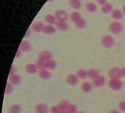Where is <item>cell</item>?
Wrapping results in <instances>:
<instances>
[{
    "instance_id": "1",
    "label": "cell",
    "mask_w": 125,
    "mask_h": 113,
    "mask_svg": "<svg viewBox=\"0 0 125 113\" xmlns=\"http://www.w3.org/2000/svg\"><path fill=\"white\" fill-rule=\"evenodd\" d=\"M123 25L119 21H113L109 24V30L112 34L118 35L123 31Z\"/></svg>"
},
{
    "instance_id": "2",
    "label": "cell",
    "mask_w": 125,
    "mask_h": 113,
    "mask_svg": "<svg viewBox=\"0 0 125 113\" xmlns=\"http://www.w3.org/2000/svg\"><path fill=\"white\" fill-rule=\"evenodd\" d=\"M101 44L105 48H111L115 44V39L109 35H106L102 37Z\"/></svg>"
},
{
    "instance_id": "3",
    "label": "cell",
    "mask_w": 125,
    "mask_h": 113,
    "mask_svg": "<svg viewBox=\"0 0 125 113\" xmlns=\"http://www.w3.org/2000/svg\"><path fill=\"white\" fill-rule=\"evenodd\" d=\"M108 75L110 78V79H119L121 77V69L118 67H112L109 70L108 72Z\"/></svg>"
},
{
    "instance_id": "4",
    "label": "cell",
    "mask_w": 125,
    "mask_h": 113,
    "mask_svg": "<svg viewBox=\"0 0 125 113\" xmlns=\"http://www.w3.org/2000/svg\"><path fill=\"white\" fill-rule=\"evenodd\" d=\"M108 85L113 90H119L122 87V82L118 79H110L108 82Z\"/></svg>"
},
{
    "instance_id": "5",
    "label": "cell",
    "mask_w": 125,
    "mask_h": 113,
    "mask_svg": "<svg viewBox=\"0 0 125 113\" xmlns=\"http://www.w3.org/2000/svg\"><path fill=\"white\" fill-rule=\"evenodd\" d=\"M54 15L56 18V20H59V21H66V20L68 17L67 13L64 10H62V9H59L58 11H56Z\"/></svg>"
},
{
    "instance_id": "6",
    "label": "cell",
    "mask_w": 125,
    "mask_h": 113,
    "mask_svg": "<svg viewBox=\"0 0 125 113\" xmlns=\"http://www.w3.org/2000/svg\"><path fill=\"white\" fill-rule=\"evenodd\" d=\"M51 59H52V54L49 51H47V50L42 51L38 54V60L47 62V61H48V60H50Z\"/></svg>"
},
{
    "instance_id": "7",
    "label": "cell",
    "mask_w": 125,
    "mask_h": 113,
    "mask_svg": "<svg viewBox=\"0 0 125 113\" xmlns=\"http://www.w3.org/2000/svg\"><path fill=\"white\" fill-rule=\"evenodd\" d=\"M55 27H56V29H58L60 31L64 32L69 29V25L67 24V23L66 21L57 20L55 23Z\"/></svg>"
},
{
    "instance_id": "8",
    "label": "cell",
    "mask_w": 125,
    "mask_h": 113,
    "mask_svg": "<svg viewBox=\"0 0 125 113\" xmlns=\"http://www.w3.org/2000/svg\"><path fill=\"white\" fill-rule=\"evenodd\" d=\"M44 26L45 25L43 24V22H41V21H35V22H34L32 24L31 29L35 32H43Z\"/></svg>"
},
{
    "instance_id": "9",
    "label": "cell",
    "mask_w": 125,
    "mask_h": 113,
    "mask_svg": "<svg viewBox=\"0 0 125 113\" xmlns=\"http://www.w3.org/2000/svg\"><path fill=\"white\" fill-rule=\"evenodd\" d=\"M105 83H106V78H105V77L100 75L97 78H95L94 80H93L92 85L96 87H100L103 86Z\"/></svg>"
},
{
    "instance_id": "10",
    "label": "cell",
    "mask_w": 125,
    "mask_h": 113,
    "mask_svg": "<svg viewBox=\"0 0 125 113\" xmlns=\"http://www.w3.org/2000/svg\"><path fill=\"white\" fill-rule=\"evenodd\" d=\"M66 82L68 85H76L78 83V78L76 76V75L74 74H70L68 75L67 78H66Z\"/></svg>"
},
{
    "instance_id": "11",
    "label": "cell",
    "mask_w": 125,
    "mask_h": 113,
    "mask_svg": "<svg viewBox=\"0 0 125 113\" xmlns=\"http://www.w3.org/2000/svg\"><path fill=\"white\" fill-rule=\"evenodd\" d=\"M31 44L28 41H22L20 45V49L22 51H24V52H29L31 50Z\"/></svg>"
},
{
    "instance_id": "12",
    "label": "cell",
    "mask_w": 125,
    "mask_h": 113,
    "mask_svg": "<svg viewBox=\"0 0 125 113\" xmlns=\"http://www.w3.org/2000/svg\"><path fill=\"white\" fill-rule=\"evenodd\" d=\"M21 82V78L20 76H19L18 75H10L9 78V83H10L13 86H16L18 85Z\"/></svg>"
},
{
    "instance_id": "13",
    "label": "cell",
    "mask_w": 125,
    "mask_h": 113,
    "mask_svg": "<svg viewBox=\"0 0 125 113\" xmlns=\"http://www.w3.org/2000/svg\"><path fill=\"white\" fill-rule=\"evenodd\" d=\"M25 71L29 74H35L38 71V68L35 64L29 63L25 66Z\"/></svg>"
},
{
    "instance_id": "14",
    "label": "cell",
    "mask_w": 125,
    "mask_h": 113,
    "mask_svg": "<svg viewBox=\"0 0 125 113\" xmlns=\"http://www.w3.org/2000/svg\"><path fill=\"white\" fill-rule=\"evenodd\" d=\"M44 20L45 22L47 23L48 25H53V24H55L56 23V18L55 17L54 14H48L45 16L44 17Z\"/></svg>"
},
{
    "instance_id": "15",
    "label": "cell",
    "mask_w": 125,
    "mask_h": 113,
    "mask_svg": "<svg viewBox=\"0 0 125 113\" xmlns=\"http://www.w3.org/2000/svg\"><path fill=\"white\" fill-rule=\"evenodd\" d=\"M85 8L88 11V12H91V13L95 12V11H97V5L94 2H87L85 5Z\"/></svg>"
},
{
    "instance_id": "16",
    "label": "cell",
    "mask_w": 125,
    "mask_h": 113,
    "mask_svg": "<svg viewBox=\"0 0 125 113\" xmlns=\"http://www.w3.org/2000/svg\"><path fill=\"white\" fill-rule=\"evenodd\" d=\"M43 32L46 35H52L53 33L55 32V27L52 25H45L43 29Z\"/></svg>"
},
{
    "instance_id": "17",
    "label": "cell",
    "mask_w": 125,
    "mask_h": 113,
    "mask_svg": "<svg viewBox=\"0 0 125 113\" xmlns=\"http://www.w3.org/2000/svg\"><path fill=\"white\" fill-rule=\"evenodd\" d=\"M38 75L42 79H48L51 76V73L47 69H43L38 70Z\"/></svg>"
},
{
    "instance_id": "18",
    "label": "cell",
    "mask_w": 125,
    "mask_h": 113,
    "mask_svg": "<svg viewBox=\"0 0 125 113\" xmlns=\"http://www.w3.org/2000/svg\"><path fill=\"white\" fill-rule=\"evenodd\" d=\"M35 112L36 113H47L48 107L44 103H39L35 106Z\"/></svg>"
},
{
    "instance_id": "19",
    "label": "cell",
    "mask_w": 125,
    "mask_h": 113,
    "mask_svg": "<svg viewBox=\"0 0 125 113\" xmlns=\"http://www.w3.org/2000/svg\"><path fill=\"white\" fill-rule=\"evenodd\" d=\"M87 74H88V77L91 79H92V80H94L95 78H97L98 76H100L99 71L95 69H91V70H88Z\"/></svg>"
},
{
    "instance_id": "20",
    "label": "cell",
    "mask_w": 125,
    "mask_h": 113,
    "mask_svg": "<svg viewBox=\"0 0 125 113\" xmlns=\"http://www.w3.org/2000/svg\"><path fill=\"white\" fill-rule=\"evenodd\" d=\"M81 88L84 93H90L92 90V85L88 82H83Z\"/></svg>"
},
{
    "instance_id": "21",
    "label": "cell",
    "mask_w": 125,
    "mask_h": 113,
    "mask_svg": "<svg viewBox=\"0 0 125 113\" xmlns=\"http://www.w3.org/2000/svg\"><path fill=\"white\" fill-rule=\"evenodd\" d=\"M112 17L115 20H120L123 17V13L119 9H113L111 13Z\"/></svg>"
},
{
    "instance_id": "22",
    "label": "cell",
    "mask_w": 125,
    "mask_h": 113,
    "mask_svg": "<svg viewBox=\"0 0 125 113\" xmlns=\"http://www.w3.org/2000/svg\"><path fill=\"white\" fill-rule=\"evenodd\" d=\"M112 4L107 2L106 4H105L104 5L101 6V11L104 14H109V13H112Z\"/></svg>"
},
{
    "instance_id": "23",
    "label": "cell",
    "mask_w": 125,
    "mask_h": 113,
    "mask_svg": "<svg viewBox=\"0 0 125 113\" xmlns=\"http://www.w3.org/2000/svg\"><path fill=\"white\" fill-rule=\"evenodd\" d=\"M71 104L68 103L67 101H66V100H62V101H60L59 103V104L57 105V106L59 107V110H60V112L61 111H65V110H67V109H68V107H69V106H70Z\"/></svg>"
},
{
    "instance_id": "24",
    "label": "cell",
    "mask_w": 125,
    "mask_h": 113,
    "mask_svg": "<svg viewBox=\"0 0 125 113\" xmlns=\"http://www.w3.org/2000/svg\"><path fill=\"white\" fill-rule=\"evenodd\" d=\"M21 112V106L17 104L11 105L8 108V113H20Z\"/></svg>"
},
{
    "instance_id": "25",
    "label": "cell",
    "mask_w": 125,
    "mask_h": 113,
    "mask_svg": "<svg viewBox=\"0 0 125 113\" xmlns=\"http://www.w3.org/2000/svg\"><path fill=\"white\" fill-rule=\"evenodd\" d=\"M75 24V26L76 27H77L78 29H83L86 27V24H87V22L85 19L83 18H80L79 20H77L76 22L74 23Z\"/></svg>"
},
{
    "instance_id": "26",
    "label": "cell",
    "mask_w": 125,
    "mask_h": 113,
    "mask_svg": "<svg viewBox=\"0 0 125 113\" xmlns=\"http://www.w3.org/2000/svg\"><path fill=\"white\" fill-rule=\"evenodd\" d=\"M69 4L73 8L76 9V10L81 8L82 7V2L79 1V0H71L69 2Z\"/></svg>"
},
{
    "instance_id": "27",
    "label": "cell",
    "mask_w": 125,
    "mask_h": 113,
    "mask_svg": "<svg viewBox=\"0 0 125 113\" xmlns=\"http://www.w3.org/2000/svg\"><path fill=\"white\" fill-rule=\"evenodd\" d=\"M69 17H70V19L75 23L81 18V14H79L78 11H73V12L71 13Z\"/></svg>"
},
{
    "instance_id": "28",
    "label": "cell",
    "mask_w": 125,
    "mask_h": 113,
    "mask_svg": "<svg viewBox=\"0 0 125 113\" xmlns=\"http://www.w3.org/2000/svg\"><path fill=\"white\" fill-rule=\"evenodd\" d=\"M56 67V62L53 60H50L46 63V69L48 70H53Z\"/></svg>"
},
{
    "instance_id": "29",
    "label": "cell",
    "mask_w": 125,
    "mask_h": 113,
    "mask_svg": "<svg viewBox=\"0 0 125 113\" xmlns=\"http://www.w3.org/2000/svg\"><path fill=\"white\" fill-rule=\"evenodd\" d=\"M76 75L78 78H80V79H85V78L88 77L87 71H85V70H79L76 72Z\"/></svg>"
},
{
    "instance_id": "30",
    "label": "cell",
    "mask_w": 125,
    "mask_h": 113,
    "mask_svg": "<svg viewBox=\"0 0 125 113\" xmlns=\"http://www.w3.org/2000/svg\"><path fill=\"white\" fill-rule=\"evenodd\" d=\"M46 63L45 61H43V60H38L35 65L37 66L38 69L40 70H43V69H46Z\"/></svg>"
},
{
    "instance_id": "31",
    "label": "cell",
    "mask_w": 125,
    "mask_h": 113,
    "mask_svg": "<svg viewBox=\"0 0 125 113\" xmlns=\"http://www.w3.org/2000/svg\"><path fill=\"white\" fill-rule=\"evenodd\" d=\"M13 91V85L10 83H7L5 85V94H9L11 92Z\"/></svg>"
},
{
    "instance_id": "32",
    "label": "cell",
    "mask_w": 125,
    "mask_h": 113,
    "mask_svg": "<svg viewBox=\"0 0 125 113\" xmlns=\"http://www.w3.org/2000/svg\"><path fill=\"white\" fill-rule=\"evenodd\" d=\"M68 113H77V108L75 105L71 104L67 109Z\"/></svg>"
},
{
    "instance_id": "33",
    "label": "cell",
    "mask_w": 125,
    "mask_h": 113,
    "mask_svg": "<svg viewBox=\"0 0 125 113\" xmlns=\"http://www.w3.org/2000/svg\"><path fill=\"white\" fill-rule=\"evenodd\" d=\"M50 113H60V110L57 106H52L50 108Z\"/></svg>"
},
{
    "instance_id": "34",
    "label": "cell",
    "mask_w": 125,
    "mask_h": 113,
    "mask_svg": "<svg viewBox=\"0 0 125 113\" xmlns=\"http://www.w3.org/2000/svg\"><path fill=\"white\" fill-rule=\"evenodd\" d=\"M118 109L122 112H125V101L120 102L118 103Z\"/></svg>"
},
{
    "instance_id": "35",
    "label": "cell",
    "mask_w": 125,
    "mask_h": 113,
    "mask_svg": "<svg viewBox=\"0 0 125 113\" xmlns=\"http://www.w3.org/2000/svg\"><path fill=\"white\" fill-rule=\"evenodd\" d=\"M15 72H16V67L13 65V66H10V72H9V73H10V75H14L15 74Z\"/></svg>"
},
{
    "instance_id": "36",
    "label": "cell",
    "mask_w": 125,
    "mask_h": 113,
    "mask_svg": "<svg viewBox=\"0 0 125 113\" xmlns=\"http://www.w3.org/2000/svg\"><path fill=\"white\" fill-rule=\"evenodd\" d=\"M97 3H98L99 5H100L101 6H103V5H104L105 4L107 3V1H106V0H98V1H97Z\"/></svg>"
},
{
    "instance_id": "37",
    "label": "cell",
    "mask_w": 125,
    "mask_h": 113,
    "mask_svg": "<svg viewBox=\"0 0 125 113\" xmlns=\"http://www.w3.org/2000/svg\"><path fill=\"white\" fill-rule=\"evenodd\" d=\"M31 35V31L30 30V29H28L26 32V33H25V37H29Z\"/></svg>"
},
{
    "instance_id": "38",
    "label": "cell",
    "mask_w": 125,
    "mask_h": 113,
    "mask_svg": "<svg viewBox=\"0 0 125 113\" xmlns=\"http://www.w3.org/2000/svg\"><path fill=\"white\" fill-rule=\"evenodd\" d=\"M21 52H22V51L19 48L17 51V52H16V55H15V56H16V57H20V56H21Z\"/></svg>"
},
{
    "instance_id": "39",
    "label": "cell",
    "mask_w": 125,
    "mask_h": 113,
    "mask_svg": "<svg viewBox=\"0 0 125 113\" xmlns=\"http://www.w3.org/2000/svg\"><path fill=\"white\" fill-rule=\"evenodd\" d=\"M121 77L125 78V66L123 67L122 69L121 70Z\"/></svg>"
},
{
    "instance_id": "40",
    "label": "cell",
    "mask_w": 125,
    "mask_h": 113,
    "mask_svg": "<svg viewBox=\"0 0 125 113\" xmlns=\"http://www.w3.org/2000/svg\"><path fill=\"white\" fill-rule=\"evenodd\" d=\"M109 113H120V112L118 110H116V109H112V110L109 111Z\"/></svg>"
},
{
    "instance_id": "41",
    "label": "cell",
    "mask_w": 125,
    "mask_h": 113,
    "mask_svg": "<svg viewBox=\"0 0 125 113\" xmlns=\"http://www.w3.org/2000/svg\"><path fill=\"white\" fill-rule=\"evenodd\" d=\"M122 13L125 14V4H124V5H123V7H122Z\"/></svg>"
},
{
    "instance_id": "42",
    "label": "cell",
    "mask_w": 125,
    "mask_h": 113,
    "mask_svg": "<svg viewBox=\"0 0 125 113\" xmlns=\"http://www.w3.org/2000/svg\"><path fill=\"white\" fill-rule=\"evenodd\" d=\"M60 113H68L67 110H65V111H61Z\"/></svg>"
},
{
    "instance_id": "43",
    "label": "cell",
    "mask_w": 125,
    "mask_h": 113,
    "mask_svg": "<svg viewBox=\"0 0 125 113\" xmlns=\"http://www.w3.org/2000/svg\"><path fill=\"white\" fill-rule=\"evenodd\" d=\"M77 113H84L83 112H77Z\"/></svg>"
}]
</instances>
